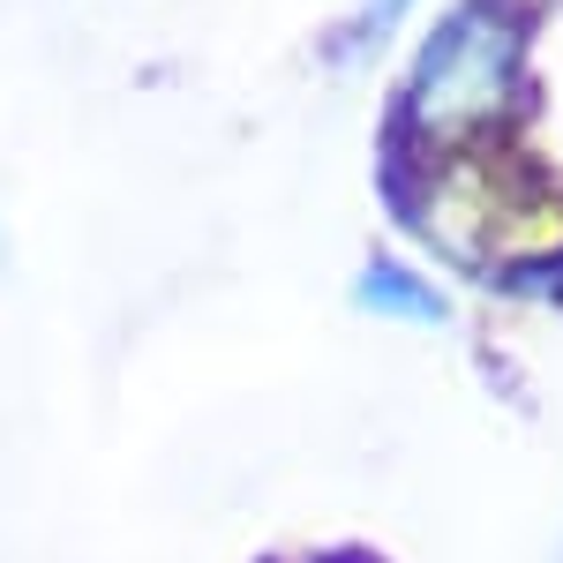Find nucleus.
<instances>
[{"mask_svg": "<svg viewBox=\"0 0 563 563\" xmlns=\"http://www.w3.org/2000/svg\"><path fill=\"white\" fill-rule=\"evenodd\" d=\"M353 301L368 308V316H390V323H443L451 316V301L435 294V278H421V271H406V263H390V256L361 271Z\"/></svg>", "mask_w": 563, "mask_h": 563, "instance_id": "nucleus-2", "label": "nucleus"}, {"mask_svg": "<svg viewBox=\"0 0 563 563\" xmlns=\"http://www.w3.org/2000/svg\"><path fill=\"white\" fill-rule=\"evenodd\" d=\"M406 8H413V0H368V15H361V38H368V31H390Z\"/></svg>", "mask_w": 563, "mask_h": 563, "instance_id": "nucleus-3", "label": "nucleus"}, {"mask_svg": "<svg viewBox=\"0 0 563 563\" xmlns=\"http://www.w3.org/2000/svg\"><path fill=\"white\" fill-rule=\"evenodd\" d=\"M511 23H504V8L496 0H474V8H459L443 31L429 38L421 53V68H413V121L421 129H466V121H488L496 106H504V84H511Z\"/></svg>", "mask_w": 563, "mask_h": 563, "instance_id": "nucleus-1", "label": "nucleus"}]
</instances>
